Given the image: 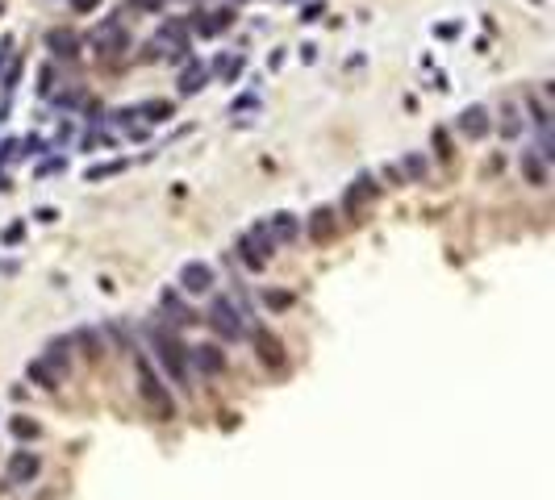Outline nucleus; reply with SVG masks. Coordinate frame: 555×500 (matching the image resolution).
Instances as JSON below:
<instances>
[{
    "mask_svg": "<svg viewBox=\"0 0 555 500\" xmlns=\"http://www.w3.org/2000/svg\"><path fill=\"white\" fill-rule=\"evenodd\" d=\"M460 129H464L468 138H480V134H489V113H485L480 104H472V108L460 117Z\"/></svg>",
    "mask_w": 555,
    "mask_h": 500,
    "instance_id": "obj_7",
    "label": "nucleus"
},
{
    "mask_svg": "<svg viewBox=\"0 0 555 500\" xmlns=\"http://www.w3.org/2000/svg\"><path fill=\"white\" fill-rule=\"evenodd\" d=\"M213 330L221 338H238L242 334V321H238V313H234L230 300H213Z\"/></svg>",
    "mask_w": 555,
    "mask_h": 500,
    "instance_id": "obj_2",
    "label": "nucleus"
},
{
    "mask_svg": "<svg viewBox=\"0 0 555 500\" xmlns=\"http://www.w3.org/2000/svg\"><path fill=\"white\" fill-rule=\"evenodd\" d=\"M196 367H201L205 376H217V371L226 367V355H221L217 346H196Z\"/></svg>",
    "mask_w": 555,
    "mask_h": 500,
    "instance_id": "obj_10",
    "label": "nucleus"
},
{
    "mask_svg": "<svg viewBox=\"0 0 555 500\" xmlns=\"http://www.w3.org/2000/svg\"><path fill=\"white\" fill-rule=\"evenodd\" d=\"M8 476H13V480H33V476H38V459H33V455L21 459V455H17L13 467H8Z\"/></svg>",
    "mask_w": 555,
    "mask_h": 500,
    "instance_id": "obj_12",
    "label": "nucleus"
},
{
    "mask_svg": "<svg viewBox=\"0 0 555 500\" xmlns=\"http://www.w3.org/2000/svg\"><path fill=\"white\" fill-rule=\"evenodd\" d=\"M263 234H267L272 242H292V234H297V221H292V213H276V217L263 225Z\"/></svg>",
    "mask_w": 555,
    "mask_h": 500,
    "instance_id": "obj_6",
    "label": "nucleus"
},
{
    "mask_svg": "<svg viewBox=\"0 0 555 500\" xmlns=\"http://www.w3.org/2000/svg\"><path fill=\"white\" fill-rule=\"evenodd\" d=\"M150 338H155V346H159V359L171 367V376H175V380H184V376H188V363H184V355H180L184 346L175 342V334L159 325V330H150Z\"/></svg>",
    "mask_w": 555,
    "mask_h": 500,
    "instance_id": "obj_1",
    "label": "nucleus"
},
{
    "mask_svg": "<svg viewBox=\"0 0 555 500\" xmlns=\"http://www.w3.org/2000/svg\"><path fill=\"white\" fill-rule=\"evenodd\" d=\"M330 217H334L330 209H318V213H313V238H318V242L334 234V221H330Z\"/></svg>",
    "mask_w": 555,
    "mask_h": 500,
    "instance_id": "obj_13",
    "label": "nucleus"
},
{
    "mask_svg": "<svg viewBox=\"0 0 555 500\" xmlns=\"http://www.w3.org/2000/svg\"><path fill=\"white\" fill-rule=\"evenodd\" d=\"M138 380H142V392H146V401L159 409V417H171V401H167V392L159 388V380L150 376V367H146V363H138Z\"/></svg>",
    "mask_w": 555,
    "mask_h": 500,
    "instance_id": "obj_3",
    "label": "nucleus"
},
{
    "mask_svg": "<svg viewBox=\"0 0 555 500\" xmlns=\"http://www.w3.org/2000/svg\"><path fill=\"white\" fill-rule=\"evenodd\" d=\"M130 4H134V8H146V13H155V8H159L163 0H130Z\"/></svg>",
    "mask_w": 555,
    "mask_h": 500,
    "instance_id": "obj_15",
    "label": "nucleus"
},
{
    "mask_svg": "<svg viewBox=\"0 0 555 500\" xmlns=\"http://www.w3.org/2000/svg\"><path fill=\"white\" fill-rule=\"evenodd\" d=\"M267 246H272V242H267V234H263V225H259V229H251V234L242 238V259H247L251 267H263V263H267Z\"/></svg>",
    "mask_w": 555,
    "mask_h": 500,
    "instance_id": "obj_4",
    "label": "nucleus"
},
{
    "mask_svg": "<svg viewBox=\"0 0 555 500\" xmlns=\"http://www.w3.org/2000/svg\"><path fill=\"white\" fill-rule=\"evenodd\" d=\"M372 196H376V188H372V179L364 175V179H359V188H351V196H347V204L355 209V204H364V200H372Z\"/></svg>",
    "mask_w": 555,
    "mask_h": 500,
    "instance_id": "obj_14",
    "label": "nucleus"
},
{
    "mask_svg": "<svg viewBox=\"0 0 555 500\" xmlns=\"http://www.w3.org/2000/svg\"><path fill=\"white\" fill-rule=\"evenodd\" d=\"M255 342H259V359L267 363V367H284V355H280V342L267 334V330H259L255 334Z\"/></svg>",
    "mask_w": 555,
    "mask_h": 500,
    "instance_id": "obj_9",
    "label": "nucleus"
},
{
    "mask_svg": "<svg viewBox=\"0 0 555 500\" xmlns=\"http://www.w3.org/2000/svg\"><path fill=\"white\" fill-rule=\"evenodd\" d=\"M209 284H213V271H209L205 263H188V267H184V288H188V292H205Z\"/></svg>",
    "mask_w": 555,
    "mask_h": 500,
    "instance_id": "obj_8",
    "label": "nucleus"
},
{
    "mask_svg": "<svg viewBox=\"0 0 555 500\" xmlns=\"http://www.w3.org/2000/svg\"><path fill=\"white\" fill-rule=\"evenodd\" d=\"M96 42H100V50H104V54H113V50H121V46H125V33H121V25H117V21H109V25L96 33Z\"/></svg>",
    "mask_w": 555,
    "mask_h": 500,
    "instance_id": "obj_11",
    "label": "nucleus"
},
{
    "mask_svg": "<svg viewBox=\"0 0 555 500\" xmlns=\"http://www.w3.org/2000/svg\"><path fill=\"white\" fill-rule=\"evenodd\" d=\"M46 42H50V50H54V54H63V58L79 54V33H71V29H50V33H46Z\"/></svg>",
    "mask_w": 555,
    "mask_h": 500,
    "instance_id": "obj_5",
    "label": "nucleus"
},
{
    "mask_svg": "<svg viewBox=\"0 0 555 500\" xmlns=\"http://www.w3.org/2000/svg\"><path fill=\"white\" fill-rule=\"evenodd\" d=\"M92 4H96V0H75V8H92Z\"/></svg>",
    "mask_w": 555,
    "mask_h": 500,
    "instance_id": "obj_16",
    "label": "nucleus"
}]
</instances>
